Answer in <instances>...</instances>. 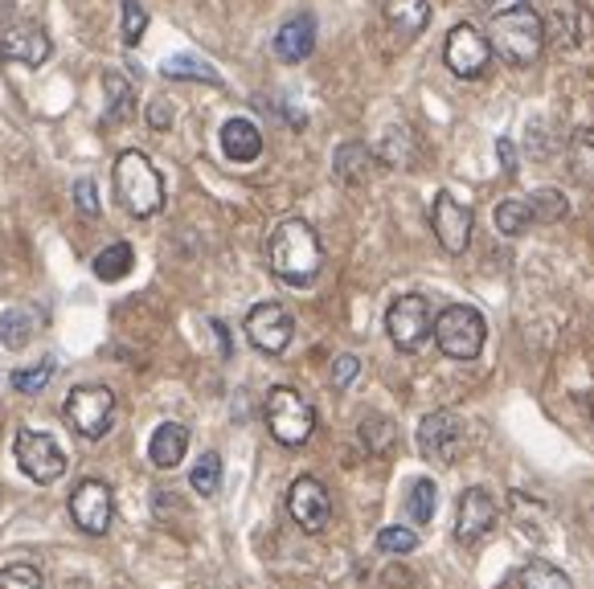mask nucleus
<instances>
[{
    "label": "nucleus",
    "instance_id": "obj_29",
    "mask_svg": "<svg viewBox=\"0 0 594 589\" xmlns=\"http://www.w3.org/2000/svg\"><path fill=\"white\" fill-rule=\"evenodd\" d=\"M189 483H193V492L197 496H218L221 492V454H214V450H205L202 459H197V466L189 471Z\"/></svg>",
    "mask_w": 594,
    "mask_h": 589
},
{
    "label": "nucleus",
    "instance_id": "obj_22",
    "mask_svg": "<svg viewBox=\"0 0 594 589\" xmlns=\"http://www.w3.org/2000/svg\"><path fill=\"white\" fill-rule=\"evenodd\" d=\"M185 450H189V430L181 421H164V426H157L152 442H148V459L160 471H172V466L185 459Z\"/></svg>",
    "mask_w": 594,
    "mask_h": 589
},
{
    "label": "nucleus",
    "instance_id": "obj_11",
    "mask_svg": "<svg viewBox=\"0 0 594 589\" xmlns=\"http://www.w3.org/2000/svg\"><path fill=\"white\" fill-rule=\"evenodd\" d=\"M296 336V320H292V311L283 308V303H254L251 315H247V340L266 353V357H279L283 348L292 344Z\"/></svg>",
    "mask_w": 594,
    "mask_h": 589
},
{
    "label": "nucleus",
    "instance_id": "obj_7",
    "mask_svg": "<svg viewBox=\"0 0 594 589\" xmlns=\"http://www.w3.org/2000/svg\"><path fill=\"white\" fill-rule=\"evenodd\" d=\"M386 332L398 353H419L431 332H435V315H431V303L423 294H402L393 299L390 311H386Z\"/></svg>",
    "mask_w": 594,
    "mask_h": 589
},
{
    "label": "nucleus",
    "instance_id": "obj_31",
    "mask_svg": "<svg viewBox=\"0 0 594 589\" xmlns=\"http://www.w3.org/2000/svg\"><path fill=\"white\" fill-rule=\"evenodd\" d=\"M361 442H365L369 454H386L398 442V426L390 418H381V414H369V418L361 421Z\"/></svg>",
    "mask_w": 594,
    "mask_h": 589
},
{
    "label": "nucleus",
    "instance_id": "obj_42",
    "mask_svg": "<svg viewBox=\"0 0 594 589\" xmlns=\"http://www.w3.org/2000/svg\"><path fill=\"white\" fill-rule=\"evenodd\" d=\"M496 155H501L504 172H509V176H516V148H513V140H501V143H496Z\"/></svg>",
    "mask_w": 594,
    "mask_h": 589
},
{
    "label": "nucleus",
    "instance_id": "obj_17",
    "mask_svg": "<svg viewBox=\"0 0 594 589\" xmlns=\"http://www.w3.org/2000/svg\"><path fill=\"white\" fill-rule=\"evenodd\" d=\"M316 49V16L312 13H296L287 16L275 33V58L287 66L304 62V58H312Z\"/></svg>",
    "mask_w": 594,
    "mask_h": 589
},
{
    "label": "nucleus",
    "instance_id": "obj_1",
    "mask_svg": "<svg viewBox=\"0 0 594 589\" xmlns=\"http://www.w3.org/2000/svg\"><path fill=\"white\" fill-rule=\"evenodd\" d=\"M266 258H271V270H275L287 287H308V282H316L320 266H324V246H320V238H316V230L308 221L287 218L271 233Z\"/></svg>",
    "mask_w": 594,
    "mask_h": 589
},
{
    "label": "nucleus",
    "instance_id": "obj_3",
    "mask_svg": "<svg viewBox=\"0 0 594 589\" xmlns=\"http://www.w3.org/2000/svg\"><path fill=\"white\" fill-rule=\"evenodd\" d=\"M115 197L140 221L164 209V181L144 152H124L115 160Z\"/></svg>",
    "mask_w": 594,
    "mask_h": 589
},
{
    "label": "nucleus",
    "instance_id": "obj_15",
    "mask_svg": "<svg viewBox=\"0 0 594 589\" xmlns=\"http://www.w3.org/2000/svg\"><path fill=\"white\" fill-rule=\"evenodd\" d=\"M287 512L296 520L304 532H324L332 520V499H329V487L312 475H299L292 483V492H287Z\"/></svg>",
    "mask_w": 594,
    "mask_h": 589
},
{
    "label": "nucleus",
    "instance_id": "obj_33",
    "mask_svg": "<svg viewBox=\"0 0 594 589\" xmlns=\"http://www.w3.org/2000/svg\"><path fill=\"white\" fill-rule=\"evenodd\" d=\"M435 483L431 480H414V487H410L407 496V516L414 520V524H431V516H435Z\"/></svg>",
    "mask_w": 594,
    "mask_h": 589
},
{
    "label": "nucleus",
    "instance_id": "obj_16",
    "mask_svg": "<svg viewBox=\"0 0 594 589\" xmlns=\"http://www.w3.org/2000/svg\"><path fill=\"white\" fill-rule=\"evenodd\" d=\"M496 516H501V508H496L492 492L468 487V492L459 496V508H455V541L459 544L484 541L488 532H492V524H496Z\"/></svg>",
    "mask_w": 594,
    "mask_h": 589
},
{
    "label": "nucleus",
    "instance_id": "obj_20",
    "mask_svg": "<svg viewBox=\"0 0 594 589\" xmlns=\"http://www.w3.org/2000/svg\"><path fill=\"white\" fill-rule=\"evenodd\" d=\"M221 152L226 160H235V164H251L263 155V131L251 124V119H230V124H221Z\"/></svg>",
    "mask_w": 594,
    "mask_h": 589
},
{
    "label": "nucleus",
    "instance_id": "obj_14",
    "mask_svg": "<svg viewBox=\"0 0 594 589\" xmlns=\"http://www.w3.org/2000/svg\"><path fill=\"white\" fill-rule=\"evenodd\" d=\"M70 516L75 524L87 532V536H103L111 528V516H115V496L103 480H82L75 492H70Z\"/></svg>",
    "mask_w": 594,
    "mask_h": 589
},
{
    "label": "nucleus",
    "instance_id": "obj_28",
    "mask_svg": "<svg viewBox=\"0 0 594 589\" xmlns=\"http://www.w3.org/2000/svg\"><path fill=\"white\" fill-rule=\"evenodd\" d=\"M521 589H574V581L549 561H529L521 569Z\"/></svg>",
    "mask_w": 594,
    "mask_h": 589
},
{
    "label": "nucleus",
    "instance_id": "obj_25",
    "mask_svg": "<svg viewBox=\"0 0 594 589\" xmlns=\"http://www.w3.org/2000/svg\"><path fill=\"white\" fill-rule=\"evenodd\" d=\"M103 91H107V119L111 124H127L136 111V91L132 82L119 74H103Z\"/></svg>",
    "mask_w": 594,
    "mask_h": 589
},
{
    "label": "nucleus",
    "instance_id": "obj_21",
    "mask_svg": "<svg viewBox=\"0 0 594 589\" xmlns=\"http://www.w3.org/2000/svg\"><path fill=\"white\" fill-rule=\"evenodd\" d=\"M37 327H42V311L37 308L16 303V308L0 311V344H4L9 353H21V348L37 336Z\"/></svg>",
    "mask_w": 594,
    "mask_h": 589
},
{
    "label": "nucleus",
    "instance_id": "obj_12",
    "mask_svg": "<svg viewBox=\"0 0 594 589\" xmlns=\"http://www.w3.org/2000/svg\"><path fill=\"white\" fill-rule=\"evenodd\" d=\"M471 226H476L471 205H464L455 193H438L435 205H431V230H435L438 246L447 254H464L471 242Z\"/></svg>",
    "mask_w": 594,
    "mask_h": 589
},
{
    "label": "nucleus",
    "instance_id": "obj_6",
    "mask_svg": "<svg viewBox=\"0 0 594 589\" xmlns=\"http://www.w3.org/2000/svg\"><path fill=\"white\" fill-rule=\"evenodd\" d=\"M62 418L79 438H103L111 418H115V393L107 385L70 389V397L62 405Z\"/></svg>",
    "mask_w": 594,
    "mask_h": 589
},
{
    "label": "nucleus",
    "instance_id": "obj_8",
    "mask_svg": "<svg viewBox=\"0 0 594 589\" xmlns=\"http://www.w3.org/2000/svg\"><path fill=\"white\" fill-rule=\"evenodd\" d=\"M468 447V426L452 409H435L419 421V450H423L426 463L452 466Z\"/></svg>",
    "mask_w": 594,
    "mask_h": 589
},
{
    "label": "nucleus",
    "instance_id": "obj_18",
    "mask_svg": "<svg viewBox=\"0 0 594 589\" xmlns=\"http://www.w3.org/2000/svg\"><path fill=\"white\" fill-rule=\"evenodd\" d=\"M541 21H546V37H553L562 49L582 46V37H586V9H582V0H549V13Z\"/></svg>",
    "mask_w": 594,
    "mask_h": 589
},
{
    "label": "nucleus",
    "instance_id": "obj_19",
    "mask_svg": "<svg viewBox=\"0 0 594 589\" xmlns=\"http://www.w3.org/2000/svg\"><path fill=\"white\" fill-rule=\"evenodd\" d=\"M381 16L398 42H414L431 25V0H381Z\"/></svg>",
    "mask_w": 594,
    "mask_h": 589
},
{
    "label": "nucleus",
    "instance_id": "obj_37",
    "mask_svg": "<svg viewBox=\"0 0 594 589\" xmlns=\"http://www.w3.org/2000/svg\"><path fill=\"white\" fill-rule=\"evenodd\" d=\"M377 548L393 553V557H407V553L419 548V532H410V528H381L377 532Z\"/></svg>",
    "mask_w": 594,
    "mask_h": 589
},
{
    "label": "nucleus",
    "instance_id": "obj_38",
    "mask_svg": "<svg viewBox=\"0 0 594 589\" xmlns=\"http://www.w3.org/2000/svg\"><path fill=\"white\" fill-rule=\"evenodd\" d=\"M54 377V360H37L33 369H16L13 372V389L16 393H42Z\"/></svg>",
    "mask_w": 594,
    "mask_h": 589
},
{
    "label": "nucleus",
    "instance_id": "obj_40",
    "mask_svg": "<svg viewBox=\"0 0 594 589\" xmlns=\"http://www.w3.org/2000/svg\"><path fill=\"white\" fill-rule=\"evenodd\" d=\"M75 201H79V213L99 218V193H94V181H79V185H75Z\"/></svg>",
    "mask_w": 594,
    "mask_h": 589
},
{
    "label": "nucleus",
    "instance_id": "obj_10",
    "mask_svg": "<svg viewBox=\"0 0 594 589\" xmlns=\"http://www.w3.org/2000/svg\"><path fill=\"white\" fill-rule=\"evenodd\" d=\"M443 62L455 78H484L492 62V42L476 25H455L443 46Z\"/></svg>",
    "mask_w": 594,
    "mask_h": 589
},
{
    "label": "nucleus",
    "instance_id": "obj_2",
    "mask_svg": "<svg viewBox=\"0 0 594 589\" xmlns=\"http://www.w3.org/2000/svg\"><path fill=\"white\" fill-rule=\"evenodd\" d=\"M488 42L492 54H501L509 66H533L546 49V21L533 4L521 0L488 21Z\"/></svg>",
    "mask_w": 594,
    "mask_h": 589
},
{
    "label": "nucleus",
    "instance_id": "obj_4",
    "mask_svg": "<svg viewBox=\"0 0 594 589\" xmlns=\"http://www.w3.org/2000/svg\"><path fill=\"white\" fill-rule=\"evenodd\" d=\"M266 430L279 447H304L316 430V409L292 385H275L266 393Z\"/></svg>",
    "mask_w": 594,
    "mask_h": 589
},
{
    "label": "nucleus",
    "instance_id": "obj_13",
    "mask_svg": "<svg viewBox=\"0 0 594 589\" xmlns=\"http://www.w3.org/2000/svg\"><path fill=\"white\" fill-rule=\"evenodd\" d=\"M0 58L16 66H42L49 58V33L37 21H4L0 25Z\"/></svg>",
    "mask_w": 594,
    "mask_h": 589
},
{
    "label": "nucleus",
    "instance_id": "obj_36",
    "mask_svg": "<svg viewBox=\"0 0 594 589\" xmlns=\"http://www.w3.org/2000/svg\"><path fill=\"white\" fill-rule=\"evenodd\" d=\"M0 589H46L37 565H25V561H13L0 569Z\"/></svg>",
    "mask_w": 594,
    "mask_h": 589
},
{
    "label": "nucleus",
    "instance_id": "obj_9",
    "mask_svg": "<svg viewBox=\"0 0 594 589\" xmlns=\"http://www.w3.org/2000/svg\"><path fill=\"white\" fill-rule=\"evenodd\" d=\"M13 454H16V466H21L33 483H42V487L62 480L66 463H70L66 450L58 447V438L42 435V430H21L13 442Z\"/></svg>",
    "mask_w": 594,
    "mask_h": 589
},
{
    "label": "nucleus",
    "instance_id": "obj_39",
    "mask_svg": "<svg viewBox=\"0 0 594 589\" xmlns=\"http://www.w3.org/2000/svg\"><path fill=\"white\" fill-rule=\"evenodd\" d=\"M357 372H361V360L353 357V353H344V357L332 360V385L349 389L353 381H357Z\"/></svg>",
    "mask_w": 594,
    "mask_h": 589
},
{
    "label": "nucleus",
    "instance_id": "obj_41",
    "mask_svg": "<svg viewBox=\"0 0 594 589\" xmlns=\"http://www.w3.org/2000/svg\"><path fill=\"white\" fill-rule=\"evenodd\" d=\"M148 124L160 127V131L172 124V103H169V99H152V103H148Z\"/></svg>",
    "mask_w": 594,
    "mask_h": 589
},
{
    "label": "nucleus",
    "instance_id": "obj_23",
    "mask_svg": "<svg viewBox=\"0 0 594 589\" xmlns=\"http://www.w3.org/2000/svg\"><path fill=\"white\" fill-rule=\"evenodd\" d=\"M332 172H336L341 185H365L369 172H374V152L361 140H344L332 155Z\"/></svg>",
    "mask_w": 594,
    "mask_h": 589
},
{
    "label": "nucleus",
    "instance_id": "obj_32",
    "mask_svg": "<svg viewBox=\"0 0 594 589\" xmlns=\"http://www.w3.org/2000/svg\"><path fill=\"white\" fill-rule=\"evenodd\" d=\"M164 74L169 78H193V82H214V86L221 82L218 70H214L209 62H202L197 54H176V58H169V62H164Z\"/></svg>",
    "mask_w": 594,
    "mask_h": 589
},
{
    "label": "nucleus",
    "instance_id": "obj_34",
    "mask_svg": "<svg viewBox=\"0 0 594 589\" xmlns=\"http://www.w3.org/2000/svg\"><path fill=\"white\" fill-rule=\"evenodd\" d=\"M381 160H386L390 169H407L410 160H414V140H410V131L390 127V131L381 136Z\"/></svg>",
    "mask_w": 594,
    "mask_h": 589
},
{
    "label": "nucleus",
    "instance_id": "obj_27",
    "mask_svg": "<svg viewBox=\"0 0 594 589\" xmlns=\"http://www.w3.org/2000/svg\"><path fill=\"white\" fill-rule=\"evenodd\" d=\"M496 230L504 233V238H521V233L533 226V213H529V201H521V197H504V201H496Z\"/></svg>",
    "mask_w": 594,
    "mask_h": 589
},
{
    "label": "nucleus",
    "instance_id": "obj_5",
    "mask_svg": "<svg viewBox=\"0 0 594 589\" xmlns=\"http://www.w3.org/2000/svg\"><path fill=\"white\" fill-rule=\"evenodd\" d=\"M431 336L438 340V353H443V357L476 360L480 348H484L488 324H484V315L476 308H468V303H447V308L438 311Z\"/></svg>",
    "mask_w": 594,
    "mask_h": 589
},
{
    "label": "nucleus",
    "instance_id": "obj_30",
    "mask_svg": "<svg viewBox=\"0 0 594 589\" xmlns=\"http://www.w3.org/2000/svg\"><path fill=\"white\" fill-rule=\"evenodd\" d=\"M529 213H533V221L549 226V221H562L566 213H570V201H566L562 188H537L529 197Z\"/></svg>",
    "mask_w": 594,
    "mask_h": 589
},
{
    "label": "nucleus",
    "instance_id": "obj_26",
    "mask_svg": "<svg viewBox=\"0 0 594 589\" xmlns=\"http://www.w3.org/2000/svg\"><path fill=\"white\" fill-rule=\"evenodd\" d=\"M132 266H136V250L127 246V242H111V246L94 258V275L103 282H119Z\"/></svg>",
    "mask_w": 594,
    "mask_h": 589
},
{
    "label": "nucleus",
    "instance_id": "obj_24",
    "mask_svg": "<svg viewBox=\"0 0 594 589\" xmlns=\"http://www.w3.org/2000/svg\"><path fill=\"white\" fill-rule=\"evenodd\" d=\"M570 172H574V181L582 188H594V127H579L574 136H570Z\"/></svg>",
    "mask_w": 594,
    "mask_h": 589
},
{
    "label": "nucleus",
    "instance_id": "obj_35",
    "mask_svg": "<svg viewBox=\"0 0 594 589\" xmlns=\"http://www.w3.org/2000/svg\"><path fill=\"white\" fill-rule=\"evenodd\" d=\"M144 30H148V9L140 0H124V13H119V33H124V46H140Z\"/></svg>",
    "mask_w": 594,
    "mask_h": 589
}]
</instances>
